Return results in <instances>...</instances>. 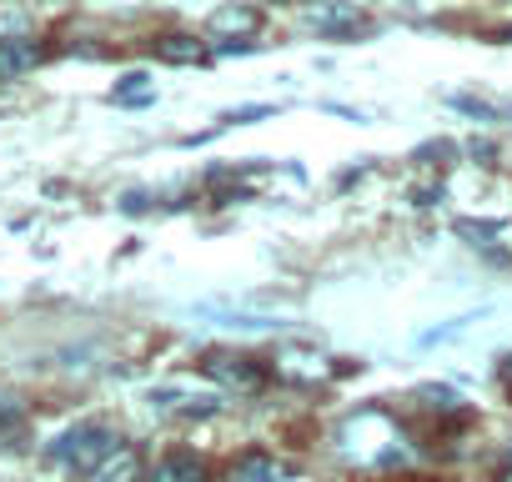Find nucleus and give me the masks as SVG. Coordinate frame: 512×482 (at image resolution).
Here are the masks:
<instances>
[{
  "mask_svg": "<svg viewBox=\"0 0 512 482\" xmlns=\"http://www.w3.org/2000/svg\"><path fill=\"white\" fill-rule=\"evenodd\" d=\"M116 447H126V442L116 437V427H106V422H76V427H66V432L46 447V457H51L56 467L76 472V477H91Z\"/></svg>",
  "mask_w": 512,
  "mask_h": 482,
  "instance_id": "obj_1",
  "label": "nucleus"
},
{
  "mask_svg": "<svg viewBox=\"0 0 512 482\" xmlns=\"http://www.w3.org/2000/svg\"><path fill=\"white\" fill-rule=\"evenodd\" d=\"M201 372L221 387H236V392H262L267 387V367L256 357H241V352H211V357H201Z\"/></svg>",
  "mask_w": 512,
  "mask_h": 482,
  "instance_id": "obj_2",
  "label": "nucleus"
},
{
  "mask_svg": "<svg viewBox=\"0 0 512 482\" xmlns=\"http://www.w3.org/2000/svg\"><path fill=\"white\" fill-rule=\"evenodd\" d=\"M307 26H317V31L342 41V36L362 31V11L352 6V0H317V6H307Z\"/></svg>",
  "mask_w": 512,
  "mask_h": 482,
  "instance_id": "obj_3",
  "label": "nucleus"
},
{
  "mask_svg": "<svg viewBox=\"0 0 512 482\" xmlns=\"http://www.w3.org/2000/svg\"><path fill=\"white\" fill-rule=\"evenodd\" d=\"M31 442V412L16 392H0V447L6 452H21Z\"/></svg>",
  "mask_w": 512,
  "mask_h": 482,
  "instance_id": "obj_4",
  "label": "nucleus"
},
{
  "mask_svg": "<svg viewBox=\"0 0 512 482\" xmlns=\"http://www.w3.org/2000/svg\"><path fill=\"white\" fill-rule=\"evenodd\" d=\"M141 482H206V462L196 452H166Z\"/></svg>",
  "mask_w": 512,
  "mask_h": 482,
  "instance_id": "obj_5",
  "label": "nucleus"
},
{
  "mask_svg": "<svg viewBox=\"0 0 512 482\" xmlns=\"http://www.w3.org/2000/svg\"><path fill=\"white\" fill-rule=\"evenodd\" d=\"M287 477V467L272 457V452H241L236 462H231V472H226V482H282Z\"/></svg>",
  "mask_w": 512,
  "mask_h": 482,
  "instance_id": "obj_6",
  "label": "nucleus"
},
{
  "mask_svg": "<svg viewBox=\"0 0 512 482\" xmlns=\"http://www.w3.org/2000/svg\"><path fill=\"white\" fill-rule=\"evenodd\" d=\"M206 31L211 36H256V31H262V11H256V6H236V0H231V6H221L211 21H206Z\"/></svg>",
  "mask_w": 512,
  "mask_h": 482,
  "instance_id": "obj_7",
  "label": "nucleus"
},
{
  "mask_svg": "<svg viewBox=\"0 0 512 482\" xmlns=\"http://www.w3.org/2000/svg\"><path fill=\"white\" fill-rule=\"evenodd\" d=\"M41 46L36 41H26V36H16V41H0V81H16V76H26V71H36L41 66Z\"/></svg>",
  "mask_w": 512,
  "mask_h": 482,
  "instance_id": "obj_8",
  "label": "nucleus"
},
{
  "mask_svg": "<svg viewBox=\"0 0 512 482\" xmlns=\"http://www.w3.org/2000/svg\"><path fill=\"white\" fill-rule=\"evenodd\" d=\"M151 51H156V61H166V66H191V61H201V56H206V46H201L196 36H186V31L156 36V41H151Z\"/></svg>",
  "mask_w": 512,
  "mask_h": 482,
  "instance_id": "obj_9",
  "label": "nucleus"
},
{
  "mask_svg": "<svg viewBox=\"0 0 512 482\" xmlns=\"http://www.w3.org/2000/svg\"><path fill=\"white\" fill-rule=\"evenodd\" d=\"M91 482H141V457H136V447H116V452L91 472Z\"/></svg>",
  "mask_w": 512,
  "mask_h": 482,
  "instance_id": "obj_10",
  "label": "nucleus"
},
{
  "mask_svg": "<svg viewBox=\"0 0 512 482\" xmlns=\"http://www.w3.org/2000/svg\"><path fill=\"white\" fill-rule=\"evenodd\" d=\"M111 101H116V106H151V101H156V86H151V76H146V71H131V76H121V81H116Z\"/></svg>",
  "mask_w": 512,
  "mask_h": 482,
  "instance_id": "obj_11",
  "label": "nucleus"
},
{
  "mask_svg": "<svg viewBox=\"0 0 512 482\" xmlns=\"http://www.w3.org/2000/svg\"><path fill=\"white\" fill-rule=\"evenodd\" d=\"M262 116H272V106H241V111H231L226 121H236V126H246V121H262Z\"/></svg>",
  "mask_w": 512,
  "mask_h": 482,
  "instance_id": "obj_12",
  "label": "nucleus"
},
{
  "mask_svg": "<svg viewBox=\"0 0 512 482\" xmlns=\"http://www.w3.org/2000/svg\"><path fill=\"white\" fill-rule=\"evenodd\" d=\"M146 206H151V196H146V191H126V196H121V211H131V216H136V211H146Z\"/></svg>",
  "mask_w": 512,
  "mask_h": 482,
  "instance_id": "obj_13",
  "label": "nucleus"
},
{
  "mask_svg": "<svg viewBox=\"0 0 512 482\" xmlns=\"http://www.w3.org/2000/svg\"><path fill=\"white\" fill-rule=\"evenodd\" d=\"M502 482H512V472H507V477H502Z\"/></svg>",
  "mask_w": 512,
  "mask_h": 482,
  "instance_id": "obj_14",
  "label": "nucleus"
}]
</instances>
